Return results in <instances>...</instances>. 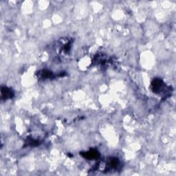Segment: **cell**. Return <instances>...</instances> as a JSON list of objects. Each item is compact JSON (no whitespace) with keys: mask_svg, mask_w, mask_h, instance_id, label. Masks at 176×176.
Segmentation results:
<instances>
[{"mask_svg":"<svg viewBox=\"0 0 176 176\" xmlns=\"http://www.w3.org/2000/svg\"><path fill=\"white\" fill-rule=\"evenodd\" d=\"M98 153L96 152L95 151H91L89 152H87L83 154V156L87 158H94L98 156Z\"/></svg>","mask_w":176,"mask_h":176,"instance_id":"obj_1","label":"cell"}]
</instances>
